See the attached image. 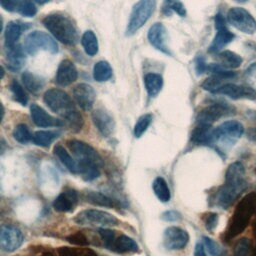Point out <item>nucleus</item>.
<instances>
[{
	"mask_svg": "<svg viewBox=\"0 0 256 256\" xmlns=\"http://www.w3.org/2000/svg\"><path fill=\"white\" fill-rule=\"evenodd\" d=\"M43 100L53 112L65 119L71 131L79 132L82 129L84 124L83 117L75 108L71 97L65 91L58 88L48 89L44 93Z\"/></svg>",
	"mask_w": 256,
	"mask_h": 256,
	"instance_id": "f257e3e1",
	"label": "nucleus"
},
{
	"mask_svg": "<svg viewBox=\"0 0 256 256\" xmlns=\"http://www.w3.org/2000/svg\"><path fill=\"white\" fill-rule=\"evenodd\" d=\"M17 8L18 12L25 17H33L37 13V8L31 0H22Z\"/></svg>",
	"mask_w": 256,
	"mask_h": 256,
	"instance_id": "a19ab883",
	"label": "nucleus"
},
{
	"mask_svg": "<svg viewBox=\"0 0 256 256\" xmlns=\"http://www.w3.org/2000/svg\"><path fill=\"white\" fill-rule=\"evenodd\" d=\"M147 38L150 44L157 50L164 54L171 55V51L168 46V33L166 27L161 23H154L147 33Z\"/></svg>",
	"mask_w": 256,
	"mask_h": 256,
	"instance_id": "ddd939ff",
	"label": "nucleus"
},
{
	"mask_svg": "<svg viewBox=\"0 0 256 256\" xmlns=\"http://www.w3.org/2000/svg\"><path fill=\"white\" fill-rule=\"evenodd\" d=\"M255 207H256V194L251 193L247 195L239 203L232 217L229 232L227 233H232V236L240 233L243 230V228H245V226L247 225Z\"/></svg>",
	"mask_w": 256,
	"mask_h": 256,
	"instance_id": "0eeeda50",
	"label": "nucleus"
},
{
	"mask_svg": "<svg viewBox=\"0 0 256 256\" xmlns=\"http://www.w3.org/2000/svg\"><path fill=\"white\" fill-rule=\"evenodd\" d=\"M4 75H5V70H4V68L0 65V80L4 77Z\"/></svg>",
	"mask_w": 256,
	"mask_h": 256,
	"instance_id": "864d4df0",
	"label": "nucleus"
},
{
	"mask_svg": "<svg viewBox=\"0 0 256 256\" xmlns=\"http://www.w3.org/2000/svg\"><path fill=\"white\" fill-rule=\"evenodd\" d=\"M4 114H5V109H4V106H3L2 102L0 101V123H1L2 120H3Z\"/></svg>",
	"mask_w": 256,
	"mask_h": 256,
	"instance_id": "603ef678",
	"label": "nucleus"
},
{
	"mask_svg": "<svg viewBox=\"0 0 256 256\" xmlns=\"http://www.w3.org/2000/svg\"><path fill=\"white\" fill-rule=\"evenodd\" d=\"M225 78L221 77V76H218V75H211L210 77L206 78L202 84H201V87L206 90V91H209L211 93H216V91L220 88V86H222L224 83H225Z\"/></svg>",
	"mask_w": 256,
	"mask_h": 256,
	"instance_id": "ea45409f",
	"label": "nucleus"
},
{
	"mask_svg": "<svg viewBox=\"0 0 256 256\" xmlns=\"http://www.w3.org/2000/svg\"><path fill=\"white\" fill-rule=\"evenodd\" d=\"M35 2H37L38 4H40V5H42V4H45V3H47V2H49L50 0H34Z\"/></svg>",
	"mask_w": 256,
	"mask_h": 256,
	"instance_id": "6e6d98bb",
	"label": "nucleus"
},
{
	"mask_svg": "<svg viewBox=\"0 0 256 256\" xmlns=\"http://www.w3.org/2000/svg\"><path fill=\"white\" fill-rule=\"evenodd\" d=\"M236 113V109L225 102H214L200 110L197 114L196 121L198 124L211 125L219 118L233 115Z\"/></svg>",
	"mask_w": 256,
	"mask_h": 256,
	"instance_id": "1a4fd4ad",
	"label": "nucleus"
},
{
	"mask_svg": "<svg viewBox=\"0 0 256 256\" xmlns=\"http://www.w3.org/2000/svg\"><path fill=\"white\" fill-rule=\"evenodd\" d=\"M20 3V0H0V6L6 11H14Z\"/></svg>",
	"mask_w": 256,
	"mask_h": 256,
	"instance_id": "de8ad7c7",
	"label": "nucleus"
},
{
	"mask_svg": "<svg viewBox=\"0 0 256 256\" xmlns=\"http://www.w3.org/2000/svg\"><path fill=\"white\" fill-rule=\"evenodd\" d=\"M156 8V0H139L131 10L128 25L126 28L127 35L135 34L149 20Z\"/></svg>",
	"mask_w": 256,
	"mask_h": 256,
	"instance_id": "39448f33",
	"label": "nucleus"
},
{
	"mask_svg": "<svg viewBox=\"0 0 256 256\" xmlns=\"http://www.w3.org/2000/svg\"><path fill=\"white\" fill-rule=\"evenodd\" d=\"M6 65L11 71L20 70L25 63V52L21 45H15L10 48H6Z\"/></svg>",
	"mask_w": 256,
	"mask_h": 256,
	"instance_id": "4be33fe9",
	"label": "nucleus"
},
{
	"mask_svg": "<svg viewBox=\"0 0 256 256\" xmlns=\"http://www.w3.org/2000/svg\"><path fill=\"white\" fill-rule=\"evenodd\" d=\"M12 135H13V138L21 144L28 143L29 141H31V138H32V134L28 126L24 123H20L16 125L15 128L13 129Z\"/></svg>",
	"mask_w": 256,
	"mask_h": 256,
	"instance_id": "4c0bfd02",
	"label": "nucleus"
},
{
	"mask_svg": "<svg viewBox=\"0 0 256 256\" xmlns=\"http://www.w3.org/2000/svg\"><path fill=\"white\" fill-rule=\"evenodd\" d=\"M112 248L114 251L119 252V253L137 252L139 250V247H138V244L136 243V241L127 235L118 236L114 240V242L111 246V249Z\"/></svg>",
	"mask_w": 256,
	"mask_h": 256,
	"instance_id": "c756f323",
	"label": "nucleus"
},
{
	"mask_svg": "<svg viewBox=\"0 0 256 256\" xmlns=\"http://www.w3.org/2000/svg\"><path fill=\"white\" fill-rule=\"evenodd\" d=\"M152 189L156 197L163 203H166L171 198L170 189L166 180L162 177H156L152 183Z\"/></svg>",
	"mask_w": 256,
	"mask_h": 256,
	"instance_id": "2f4dec72",
	"label": "nucleus"
},
{
	"mask_svg": "<svg viewBox=\"0 0 256 256\" xmlns=\"http://www.w3.org/2000/svg\"><path fill=\"white\" fill-rule=\"evenodd\" d=\"M203 241H204V244H203L204 247L208 250V252L212 256H225L224 249L216 241H214L209 237H204Z\"/></svg>",
	"mask_w": 256,
	"mask_h": 256,
	"instance_id": "79ce46f5",
	"label": "nucleus"
},
{
	"mask_svg": "<svg viewBox=\"0 0 256 256\" xmlns=\"http://www.w3.org/2000/svg\"><path fill=\"white\" fill-rule=\"evenodd\" d=\"M216 30L217 32L215 37L208 47V52L213 54H217L222 51V49L235 38V35L227 28L226 25L216 26Z\"/></svg>",
	"mask_w": 256,
	"mask_h": 256,
	"instance_id": "412c9836",
	"label": "nucleus"
},
{
	"mask_svg": "<svg viewBox=\"0 0 256 256\" xmlns=\"http://www.w3.org/2000/svg\"><path fill=\"white\" fill-rule=\"evenodd\" d=\"M99 235L102 238L105 246L107 248H111L114 240H115V234L112 230L108 228H100L99 229Z\"/></svg>",
	"mask_w": 256,
	"mask_h": 256,
	"instance_id": "c03bdc74",
	"label": "nucleus"
},
{
	"mask_svg": "<svg viewBox=\"0 0 256 256\" xmlns=\"http://www.w3.org/2000/svg\"><path fill=\"white\" fill-rule=\"evenodd\" d=\"M215 94L226 95L231 99H256V90L254 88L234 83H224Z\"/></svg>",
	"mask_w": 256,
	"mask_h": 256,
	"instance_id": "2eb2a0df",
	"label": "nucleus"
},
{
	"mask_svg": "<svg viewBox=\"0 0 256 256\" xmlns=\"http://www.w3.org/2000/svg\"><path fill=\"white\" fill-rule=\"evenodd\" d=\"M207 64L205 58L202 55H197L195 58V71L197 75H201L206 72Z\"/></svg>",
	"mask_w": 256,
	"mask_h": 256,
	"instance_id": "a18cd8bd",
	"label": "nucleus"
},
{
	"mask_svg": "<svg viewBox=\"0 0 256 256\" xmlns=\"http://www.w3.org/2000/svg\"><path fill=\"white\" fill-rule=\"evenodd\" d=\"M92 121L98 132L103 137H109L115 130V121L113 117L104 109L98 108L92 112Z\"/></svg>",
	"mask_w": 256,
	"mask_h": 256,
	"instance_id": "f3484780",
	"label": "nucleus"
},
{
	"mask_svg": "<svg viewBox=\"0 0 256 256\" xmlns=\"http://www.w3.org/2000/svg\"><path fill=\"white\" fill-rule=\"evenodd\" d=\"M250 250V242L247 238L240 239L234 249L235 256H248Z\"/></svg>",
	"mask_w": 256,
	"mask_h": 256,
	"instance_id": "37998d69",
	"label": "nucleus"
},
{
	"mask_svg": "<svg viewBox=\"0 0 256 256\" xmlns=\"http://www.w3.org/2000/svg\"><path fill=\"white\" fill-rule=\"evenodd\" d=\"M144 86L149 97H156L163 87V77L158 73L149 72L144 76Z\"/></svg>",
	"mask_w": 256,
	"mask_h": 256,
	"instance_id": "393cba45",
	"label": "nucleus"
},
{
	"mask_svg": "<svg viewBox=\"0 0 256 256\" xmlns=\"http://www.w3.org/2000/svg\"><path fill=\"white\" fill-rule=\"evenodd\" d=\"M246 187L244 165L241 162L230 164L225 173V183L217 192L216 204L223 209L230 207Z\"/></svg>",
	"mask_w": 256,
	"mask_h": 256,
	"instance_id": "f03ea898",
	"label": "nucleus"
},
{
	"mask_svg": "<svg viewBox=\"0 0 256 256\" xmlns=\"http://www.w3.org/2000/svg\"><path fill=\"white\" fill-rule=\"evenodd\" d=\"M78 203V193L74 189H66L61 192L53 201V208L60 213H67L74 210Z\"/></svg>",
	"mask_w": 256,
	"mask_h": 256,
	"instance_id": "6ab92c4d",
	"label": "nucleus"
},
{
	"mask_svg": "<svg viewBox=\"0 0 256 256\" xmlns=\"http://www.w3.org/2000/svg\"><path fill=\"white\" fill-rule=\"evenodd\" d=\"M43 25L51 34L66 45H74L78 41V31L73 21L61 13H51L42 20Z\"/></svg>",
	"mask_w": 256,
	"mask_h": 256,
	"instance_id": "7ed1b4c3",
	"label": "nucleus"
},
{
	"mask_svg": "<svg viewBox=\"0 0 256 256\" xmlns=\"http://www.w3.org/2000/svg\"><path fill=\"white\" fill-rule=\"evenodd\" d=\"M189 241V234L182 228L170 226L164 231V246L168 250L183 249Z\"/></svg>",
	"mask_w": 256,
	"mask_h": 256,
	"instance_id": "4468645a",
	"label": "nucleus"
},
{
	"mask_svg": "<svg viewBox=\"0 0 256 256\" xmlns=\"http://www.w3.org/2000/svg\"><path fill=\"white\" fill-rule=\"evenodd\" d=\"M216 59L218 61V64L226 69L238 68L241 66L243 61L242 57L239 54L230 50H223L218 52L216 54Z\"/></svg>",
	"mask_w": 256,
	"mask_h": 256,
	"instance_id": "a878e982",
	"label": "nucleus"
},
{
	"mask_svg": "<svg viewBox=\"0 0 256 256\" xmlns=\"http://www.w3.org/2000/svg\"><path fill=\"white\" fill-rule=\"evenodd\" d=\"M77 77L78 72L74 63L68 59L62 60L56 71V83L60 86H68L75 82Z\"/></svg>",
	"mask_w": 256,
	"mask_h": 256,
	"instance_id": "aec40b11",
	"label": "nucleus"
},
{
	"mask_svg": "<svg viewBox=\"0 0 256 256\" xmlns=\"http://www.w3.org/2000/svg\"><path fill=\"white\" fill-rule=\"evenodd\" d=\"M30 115L33 123L38 127H61L64 124L60 119L53 117L36 103L31 104Z\"/></svg>",
	"mask_w": 256,
	"mask_h": 256,
	"instance_id": "a211bd4d",
	"label": "nucleus"
},
{
	"mask_svg": "<svg viewBox=\"0 0 256 256\" xmlns=\"http://www.w3.org/2000/svg\"><path fill=\"white\" fill-rule=\"evenodd\" d=\"M21 79L24 87L33 94L41 91L45 85V81L42 77L29 71H24L21 75Z\"/></svg>",
	"mask_w": 256,
	"mask_h": 256,
	"instance_id": "cd10ccee",
	"label": "nucleus"
},
{
	"mask_svg": "<svg viewBox=\"0 0 256 256\" xmlns=\"http://www.w3.org/2000/svg\"><path fill=\"white\" fill-rule=\"evenodd\" d=\"M113 71L111 65L104 60L98 61L93 67V78L97 82L108 81L112 77Z\"/></svg>",
	"mask_w": 256,
	"mask_h": 256,
	"instance_id": "7c9ffc66",
	"label": "nucleus"
},
{
	"mask_svg": "<svg viewBox=\"0 0 256 256\" xmlns=\"http://www.w3.org/2000/svg\"><path fill=\"white\" fill-rule=\"evenodd\" d=\"M213 128L211 125H204V124H198L197 127L192 132L191 139L194 143L202 144V145H208L215 143L214 141V133Z\"/></svg>",
	"mask_w": 256,
	"mask_h": 256,
	"instance_id": "b1692460",
	"label": "nucleus"
},
{
	"mask_svg": "<svg viewBox=\"0 0 256 256\" xmlns=\"http://www.w3.org/2000/svg\"><path fill=\"white\" fill-rule=\"evenodd\" d=\"M81 43L87 55L94 56L98 53V40L95 33L92 30H87L83 33Z\"/></svg>",
	"mask_w": 256,
	"mask_h": 256,
	"instance_id": "473e14b6",
	"label": "nucleus"
},
{
	"mask_svg": "<svg viewBox=\"0 0 256 256\" xmlns=\"http://www.w3.org/2000/svg\"><path fill=\"white\" fill-rule=\"evenodd\" d=\"M2 178H3V167L0 164V186H1V183H2Z\"/></svg>",
	"mask_w": 256,
	"mask_h": 256,
	"instance_id": "5fc2aeb1",
	"label": "nucleus"
},
{
	"mask_svg": "<svg viewBox=\"0 0 256 256\" xmlns=\"http://www.w3.org/2000/svg\"><path fill=\"white\" fill-rule=\"evenodd\" d=\"M10 91H11L15 101L20 103L22 106L27 105L28 96H27L24 88L22 87V85L18 81L12 80V82L10 83Z\"/></svg>",
	"mask_w": 256,
	"mask_h": 256,
	"instance_id": "58836bf2",
	"label": "nucleus"
},
{
	"mask_svg": "<svg viewBox=\"0 0 256 256\" xmlns=\"http://www.w3.org/2000/svg\"><path fill=\"white\" fill-rule=\"evenodd\" d=\"M181 218V214L176 210H168L162 214V219L169 222L177 221Z\"/></svg>",
	"mask_w": 256,
	"mask_h": 256,
	"instance_id": "09e8293b",
	"label": "nucleus"
},
{
	"mask_svg": "<svg viewBox=\"0 0 256 256\" xmlns=\"http://www.w3.org/2000/svg\"><path fill=\"white\" fill-rule=\"evenodd\" d=\"M227 21L234 28L245 34H253L256 31L255 18L242 7H232L227 12Z\"/></svg>",
	"mask_w": 256,
	"mask_h": 256,
	"instance_id": "9b49d317",
	"label": "nucleus"
},
{
	"mask_svg": "<svg viewBox=\"0 0 256 256\" xmlns=\"http://www.w3.org/2000/svg\"><path fill=\"white\" fill-rule=\"evenodd\" d=\"M234 1L239 2V3H245V2H247V0H234Z\"/></svg>",
	"mask_w": 256,
	"mask_h": 256,
	"instance_id": "13d9d810",
	"label": "nucleus"
},
{
	"mask_svg": "<svg viewBox=\"0 0 256 256\" xmlns=\"http://www.w3.org/2000/svg\"><path fill=\"white\" fill-rule=\"evenodd\" d=\"M60 135L59 131L39 130L32 134L31 141L40 147H49Z\"/></svg>",
	"mask_w": 256,
	"mask_h": 256,
	"instance_id": "c85d7f7f",
	"label": "nucleus"
},
{
	"mask_svg": "<svg viewBox=\"0 0 256 256\" xmlns=\"http://www.w3.org/2000/svg\"><path fill=\"white\" fill-rule=\"evenodd\" d=\"M73 96L76 103L83 110H90L96 99V92L94 88L87 83H80L73 89Z\"/></svg>",
	"mask_w": 256,
	"mask_h": 256,
	"instance_id": "dca6fc26",
	"label": "nucleus"
},
{
	"mask_svg": "<svg viewBox=\"0 0 256 256\" xmlns=\"http://www.w3.org/2000/svg\"><path fill=\"white\" fill-rule=\"evenodd\" d=\"M7 148V144H6V141L0 137V153H3Z\"/></svg>",
	"mask_w": 256,
	"mask_h": 256,
	"instance_id": "3c124183",
	"label": "nucleus"
},
{
	"mask_svg": "<svg viewBox=\"0 0 256 256\" xmlns=\"http://www.w3.org/2000/svg\"><path fill=\"white\" fill-rule=\"evenodd\" d=\"M24 242L21 229L12 224L0 225V250L11 253L19 249Z\"/></svg>",
	"mask_w": 256,
	"mask_h": 256,
	"instance_id": "9d476101",
	"label": "nucleus"
},
{
	"mask_svg": "<svg viewBox=\"0 0 256 256\" xmlns=\"http://www.w3.org/2000/svg\"><path fill=\"white\" fill-rule=\"evenodd\" d=\"M161 12L166 16H170L173 12L182 17L186 15V9L184 5L177 0H164L162 3Z\"/></svg>",
	"mask_w": 256,
	"mask_h": 256,
	"instance_id": "c9c22d12",
	"label": "nucleus"
},
{
	"mask_svg": "<svg viewBox=\"0 0 256 256\" xmlns=\"http://www.w3.org/2000/svg\"><path fill=\"white\" fill-rule=\"evenodd\" d=\"M67 145L78 163L79 173L86 168L101 169L103 167V158L98 151L88 143L77 139H71L67 141Z\"/></svg>",
	"mask_w": 256,
	"mask_h": 256,
	"instance_id": "20e7f679",
	"label": "nucleus"
},
{
	"mask_svg": "<svg viewBox=\"0 0 256 256\" xmlns=\"http://www.w3.org/2000/svg\"><path fill=\"white\" fill-rule=\"evenodd\" d=\"M54 154L60 160V162L66 167V169L72 174L79 173V166L77 161L67 152V150L60 144L55 145L54 147Z\"/></svg>",
	"mask_w": 256,
	"mask_h": 256,
	"instance_id": "bb28decb",
	"label": "nucleus"
},
{
	"mask_svg": "<svg viewBox=\"0 0 256 256\" xmlns=\"http://www.w3.org/2000/svg\"><path fill=\"white\" fill-rule=\"evenodd\" d=\"M24 29H25V24L23 25V23L19 21L9 22L5 28V33H4L5 47L10 48L15 46Z\"/></svg>",
	"mask_w": 256,
	"mask_h": 256,
	"instance_id": "5701e85b",
	"label": "nucleus"
},
{
	"mask_svg": "<svg viewBox=\"0 0 256 256\" xmlns=\"http://www.w3.org/2000/svg\"><path fill=\"white\" fill-rule=\"evenodd\" d=\"M217 222H218V215L216 213H210L207 215L205 219V226L208 230L212 231L217 226Z\"/></svg>",
	"mask_w": 256,
	"mask_h": 256,
	"instance_id": "49530a36",
	"label": "nucleus"
},
{
	"mask_svg": "<svg viewBox=\"0 0 256 256\" xmlns=\"http://www.w3.org/2000/svg\"><path fill=\"white\" fill-rule=\"evenodd\" d=\"M24 50L32 56L39 50L55 54L58 52V45L54 38L48 33L43 31H32L25 38Z\"/></svg>",
	"mask_w": 256,
	"mask_h": 256,
	"instance_id": "6e6552de",
	"label": "nucleus"
},
{
	"mask_svg": "<svg viewBox=\"0 0 256 256\" xmlns=\"http://www.w3.org/2000/svg\"><path fill=\"white\" fill-rule=\"evenodd\" d=\"M74 222L82 226H97L107 228L118 225V219L111 213L98 209H85L80 211L75 217Z\"/></svg>",
	"mask_w": 256,
	"mask_h": 256,
	"instance_id": "423d86ee",
	"label": "nucleus"
},
{
	"mask_svg": "<svg viewBox=\"0 0 256 256\" xmlns=\"http://www.w3.org/2000/svg\"><path fill=\"white\" fill-rule=\"evenodd\" d=\"M2 28H3V19H2L1 15H0V33L2 31Z\"/></svg>",
	"mask_w": 256,
	"mask_h": 256,
	"instance_id": "4d7b16f0",
	"label": "nucleus"
},
{
	"mask_svg": "<svg viewBox=\"0 0 256 256\" xmlns=\"http://www.w3.org/2000/svg\"><path fill=\"white\" fill-rule=\"evenodd\" d=\"M152 120H153V116L150 113H145L141 115L134 125V130H133L134 136L136 138H140L146 132Z\"/></svg>",
	"mask_w": 256,
	"mask_h": 256,
	"instance_id": "e433bc0d",
	"label": "nucleus"
},
{
	"mask_svg": "<svg viewBox=\"0 0 256 256\" xmlns=\"http://www.w3.org/2000/svg\"><path fill=\"white\" fill-rule=\"evenodd\" d=\"M194 256H207L205 252L204 245L202 243H197L194 248Z\"/></svg>",
	"mask_w": 256,
	"mask_h": 256,
	"instance_id": "8fccbe9b",
	"label": "nucleus"
},
{
	"mask_svg": "<svg viewBox=\"0 0 256 256\" xmlns=\"http://www.w3.org/2000/svg\"><path fill=\"white\" fill-rule=\"evenodd\" d=\"M214 141L223 143H233L244 133L243 125L236 120H228L214 128Z\"/></svg>",
	"mask_w": 256,
	"mask_h": 256,
	"instance_id": "f8f14e48",
	"label": "nucleus"
},
{
	"mask_svg": "<svg viewBox=\"0 0 256 256\" xmlns=\"http://www.w3.org/2000/svg\"><path fill=\"white\" fill-rule=\"evenodd\" d=\"M85 199L87 202H89L93 205H97V206H101V207H109V208L113 207L112 199L101 192L87 191L85 193Z\"/></svg>",
	"mask_w": 256,
	"mask_h": 256,
	"instance_id": "f704fd0d",
	"label": "nucleus"
},
{
	"mask_svg": "<svg viewBox=\"0 0 256 256\" xmlns=\"http://www.w3.org/2000/svg\"><path fill=\"white\" fill-rule=\"evenodd\" d=\"M41 179L43 185L48 186L49 184V189H55L59 183V174L51 164H47L41 168Z\"/></svg>",
	"mask_w": 256,
	"mask_h": 256,
	"instance_id": "72a5a7b5",
	"label": "nucleus"
}]
</instances>
